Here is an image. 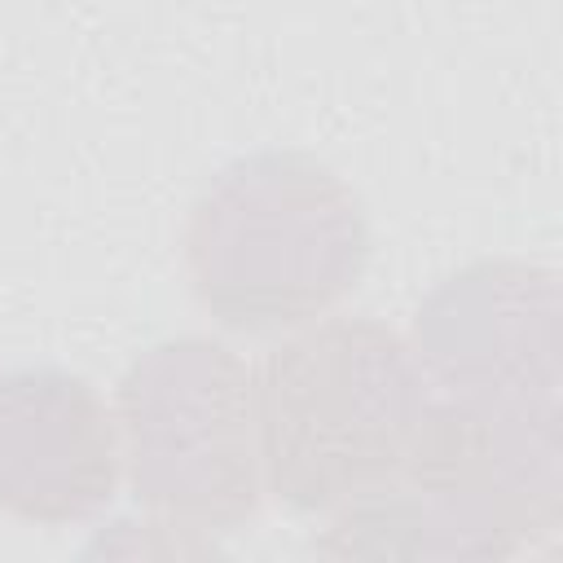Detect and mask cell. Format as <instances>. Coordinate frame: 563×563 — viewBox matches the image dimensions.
I'll use <instances>...</instances> for the list:
<instances>
[{
  "label": "cell",
  "instance_id": "1",
  "mask_svg": "<svg viewBox=\"0 0 563 563\" xmlns=\"http://www.w3.org/2000/svg\"><path fill=\"white\" fill-rule=\"evenodd\" d=\"M563 523V427L427 405L405 462L334 506L330 559H506Z\"/></svg>",
  "mask_w": 563,
  "mask_h": 563
},
{
  "label": "cell",
  "instance_id": "2",
  "mask_svg": "<svg viewBox=\"0 0 563 563\" xmlns=\"http://www.w3.org/2000/svg\"><path fill=\"white\" fill-rule=\"evenodd\" d=\"M369 264L361 198L303 150L224 163L185 220L198 303L238 334L299 330L325 317Z\"/></svg>",
  "mask_w": 563,
  "mask_h": 563
},
{
  "label": "cell",
  "instance_id": "3",
  "mask_svg": "<svg viewBox=\"0 0 563 563\" xmlns=\"http://www.w3.org/2000/svg\"><path fill=\"white\" fill-rule=\"evenodd\" d=\"M431 405L413 347L374 317L308 321L255 369L264 493L334 510L383 484Z\"/></svg>",
  "mask_w": 563,
  "mask_h": 563
},
{
  "label": "cell",
  "instance_id": "4",
  "mask_svg": "<svg viewBox=\"0 0 563 563\" xmlns=\"http://www.w3.org/2000/svg\"><path fill=\"white\" fill-rule=\"evenodd\" d=\"M114 418L128 484L158 519L224 532L260 510L255 369L229 343L180 334L145 347L119 378Z\"/></svg>",
  "mask_w": 563,
  "mask_h": 563
},
{
  "label": "cell",
  "instance_id": "5",
  "mask_svg": "<svg viewBox=\"0 0 563 563\" xmlns=\"http://www.w3.org/2000/svg\"><path fill=\"white\" fill-rule=\"evenodd\" d=\"M413 356L440 400L563 427V290L528 260H475L413 317Z\"/></svg>",
  "mask_w": 563,
  "mask_h": 563
},
{
  "label": "cell",
  "instance_id": "6",
  "mask_svg": "<svg viewBox=\"0 0 563 563\" xmlns=\"http://www.w3.org/2000/svg\"><path fill=\"white\" fill-rule=\"evenodd\" d=\"M123 475L119 418L70 369L0 374V510L66 528L101 515Z\"/></svg>",
  "mask_w": 563,
  "mask_h": 563
}]
</instances>
